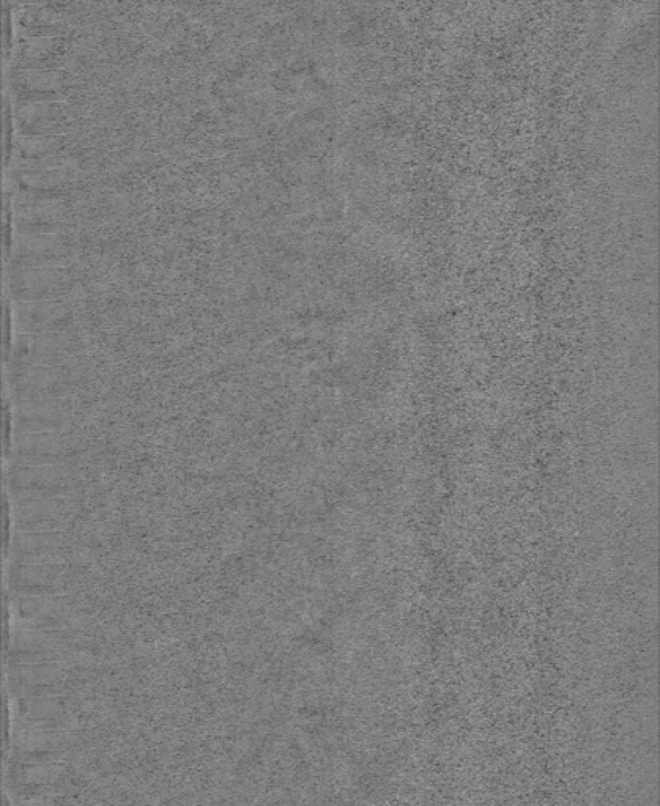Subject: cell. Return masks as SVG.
Returning <instances> with one entry per match:
<instances>
[{
  "label": "cell",
  "mask_w": 660,
  "mask_h": 806,
  "mask_svg": "<svg viewBox=\"0 0 660 806\" xmlns=\"http://www.w3.org/2000/svg\"><path fill=\"white\" fill-rule=\"evenodd\" d=\"M70 270H12L10 290L16 300H62L75 284Z\"/></svg>",
  "instance_id": "6da1fadb"
},
{
  "label": "cell",
  "mask_w": 660,
  "mask_h": 806,
  "mask_svg": "<svg viewBox=\"0 0 660 806\" xmlns=\"http://www.w3.org/2000/svg\"><path fill=\"white\" fill-rule=\"evenodd\" d=\"M15 311L21 323L30 326V330H52L70 318L71 307L62 300H16Z\"/></svg>",
  "instance_id": "7a4b0ae2"
},
{
  "label": "cell",
  "mask_w": 660,
  "mask_h": 806,
  "mask_svg": "<svg viewBox=\"0 0 660 806\" xmlns=\"http://www.w3.org/2000/svg\"><path fill=\"white\" fill-rule=\"evenodd\" d=\"M13 86L21 92L64 93L67 73L64 70H16Z\"/></svg>",
  "instance_id": "3957f363"
},
{
  "label": "cell",
  "mask_w": 660,
  "mask_h": 806,
  "mask_svg": "<svg viewBox=\"0 0 660 806\" xmlns=\"http://www.w3.org/2000/svg\"><path fill=\"white\" fill-rule=\"evenodd\" d=\"M16 147L23 155L29 158H45V156L59 155L67 148L65 136H29L23 134L18 137Z\"/></svg>",
  "instance_id": "277c9868"
}]
</instances>
